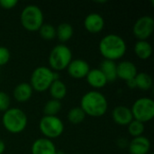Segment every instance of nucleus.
Listing matches in <instances>:
<instances>
[{
	"label": "nucleus",
	"mask_w": 154,
	"mask_h": 154,
	"mask_svg": "<svg viewBox=\"0 0 154 154\" xmlns=\"http://www.w3.org/2000/svg\"><path fill=\"white\" fill-rule=\"evenodd\" d=\"M99 51L105 60L116 61L126 52V42L118 34L110 33L104 36L99 42Z\"/></svg>",
	"instance_id": "f257e3e1"
},
{
	"label": "nucleus",
	"mask_w": 154,
	"mask_h": 154,
	"mask_svg": "<svg viewBox=\"0 0 154 154\" xmlns=\"http://www.w3.org/2000/svg\"><path fill=\"white\" fill-rule=\"evenodd\" d=\"M80 107L86 116L100 117L106 113L108 103L102 93L97 90H91L84 94L81 97Z\"/></svg>",
	"instance_id": "f03ea898"
},
{
	"label": "nucleus",
	"mask_w": 154,
	"mask_h": 154,
	"mask_svg": "<svg viewBox=\"0 0 154 154\" xmlns=\"http://www.w3.org/2000/svg\"><path fill=\"white\" fill-rule=\"evenodd\" d=\"M2 123L7 132L11 134H20L26 128L28 119L23 110L12 107L4 112Z\"/></svg>",
	"instance_id": "7ed1b4c3"
},
{
	"label": "nucleus",
	"mask_w": 154,
	"mask_h": 154,
	"mask_svg": "<svg viewBox=\"0 0 154 154\" xmlns=\"http://www.w3.org/2000/svg\"><path fill=\"white\" fill-rule=\"evenodd\" d=\"M20 21L29 32H37L43 24V13L36 5H28L21 12Z\"/></svg>",
	"instance_id": "20e7f679"
},
{
	"label": "nucleus",
	"mask_w": 154,
	"mask_h": 154,
	"mask_svg": "<svg viewBox=\"0 0 154 154\" xmlns=\"http://www.w3.org/2000/svg\"><path fill=\"white\" fill-rule=\"evenodd\" d=\"M72 60L71 50L65 44H58L52 48L49 55V64L51 69L54 71H60L69 66Z\"/></svg>",
	"instance_id": "39448f33"
},
{
	"label": "nucleus",
	"mask_w": 154,
	"mask_h": 154,
	"mask_svg": "<svg viewBox=\"0 0 154 154\" xmlns=\"http://www.w3.org/2000/svg\"><path fill=\"white\" fill-rule=\"evenodd\" d=\"M54 80V71L48 67L40 66L32 72L29 84L32 89L38 92H43L49 89Z\"/></svg>",
	"instance_id": "423d86ee"
},
{
	"label": "nucleus",
	"mask_w": 154,
	"mask_h": 154,
	"mask_svg": "<svg viewBox=\"0 0 154 154\" xmlns=\"http://www.w3.org/2000/svg\"><path fill=\"white\" fill-rule=\"evenodd\" d=\"M133 117L142 123L151 121L154 117V102L150 97H141L134 101L131 108Z\"/></svg>",
	"instance_id": "0eeeda50"
},
{
	"label": "nucleus",
	"mask_w": 154,
	"mask_h": 154,
	"mask_svg": "<svg viewBox=\"0 0 154 154\" xmlns=\"http://www.w3.org/2000/svg\"><path fill=\"white\" fill-rule=\"evenodd\" d=\"M41 133L47 139H55L60 137L64 131V124L60 118L56 116H44L39 123Z\"/></svg>",
	"instance_id": "6e6552de"
},
{
	"label": "nucleus",
	"mask_w": 154,
	"mask_h": 154,
	"mask_svg": "<svg viewBox=\"0 0 154 154\" xmlns=\"http://www.w3.org/2000/svg\"><path fill=\"white\" fill-rule=\"evenodd\" d=\"M154 20L150 15H143L136 20L133 26V32L138 41H147L152 34Z\"/></svg>",
	"instance_id": "1a4fd4ad"
},
{
	"label": "nucleus",
	"mask_w": 154,
	"mask_h": 154,
	"mask_svg": "<svg viewBox=\"0 0 154 154\" xmlns=\"http://www.w3.org/2000/svg\"><path fill=\"white\" fill-rule=\"evenodd\" d=\"M67 69L69 75L71 78L79 79L86 78L88 71L90 70V67L86 60L81 59H76L70 61V63L67 67Z\"/></svg>",
	"instance_id": "9d476101"
},
{
	"label": "nucleus",
	"mask_w": 154,
	"mask_h": 154,
	"mask_svg": "<svg viewBox=\"0 0 154 154\" xmlns=\"http://www.w3.org/2000/svg\"><path fill=\"white\" fill-rule=\"evenodd\" d=\"M105 26V20L103 16L97 13H91L88 14L84 20L85 29L91 33L100 32Z\"/></svg>",
	"instance_id": "9b49d317"
},
{
	"label": "nucleus",
	"mask_w": 154,
	"mask_h": 154,
	"mask_svg": "<svg viewBox=\"0 0 154 154\" xmlns=\"http://www.w3.org/2000/svg\"><path fill=\"white\" fill-rule=\"evenodd\" d=\"M31 152L32 154H56L57 149L51 140L39 138L32 144Z\"/></svg>",
	"instance_id": "f8f14e48"
},
{
	"label": "nucleus",
	"mask_w": 154,
	"mask_h": 154,
	"mask_svg": "<svg viewBox=\"0 0 154 154\" xmlns=\"http://www.w3.org/2000/svg\"><path fill=\"white\" fill-rule=\"evenodd\" d=\"M112 117L114 122L119 125H128L134 120L131 108L125 106H116L112 112Z\"/></svg>",
	"instance_id": "ddd939ff"
},
{
	"label": "nucleus",
	"mask_w": 154,
	"mask_h": 154,
	"mask_svg": "<svg viewBox=\"0 0 154 154\" xmlns=\"http://www.w3.org/2000/svg\"><path fill=\"white\" fill-rule=\"evenodd\" d=\"M130 154H148L151 149V142L145 136L134 137L129 143Z\"/></svg>",
	"instance_id": "4468645a"
},
{
	"label": "nucleus",
	"mask_w": 154,
	"mask_h": 154,
	"mask_svg": "<svg viewBox=\"0 0 154 154\" xmlns=\"http://www.w3.org/2000/svg\"><path fill=\"white\" fill-rule=\"evenodd\" d=\"M116 72H117V78L125 81L134 79L138 73L135 64L129 60H124L118 63L116 68Z\"/></svg>",
	"instance_id": "2eb2a0df"
},
{
	"label": "nucleus",
	"mask_w": 154,
	"mask_h": 154,
	"mask_svg": "<svg viewBox=\"0 0 154 154\" xmlns=\"http://www.w3.org/2000/svg\"><path fill=\"white\" fill-rule=\"evenodd\" d=\"M86 79H87V82L92 88H97V89L102 88L107 84L106 77L104 76V74L101 72L99 69H90L88 75L86 76Z\"/></svg>",
	"instance_id": "dca6fc26"
},
{
	"label": "nucleus",
	"mask_w": 154,
	"mask_h": 154,
	"mask_svg": "<svg viewBox=\"0 0 154 154\" xmlns=\"http://www.w3.org/2000/svg\"><path fill=\"white\" fill-rule=\"evenodd\" d=\"M32 91L33 89L29 83L22 82L14 88L13 95L16 101L20 103H24L32 97Z\"/></svg>",
	"instance_id": "f3484780"
},
{
	"label": "nucleus",
	"mask_w": 154,
	"mask_h": 154,
	"mask_svg": "<svg viewBox=\"0 0 154 154\" xmlns=\"http://www.w3.org/2000/svg\"><path fill=\"white\" fill-rule=\"evenodd\" d=\"M117 64L116 61L104 60L100 64V70L104 74V76L106 79L107 83L108 82H114L117 79V72H116Z\"/></svg>",
	"instance_id": "a211bd4d"
},
{
	"label": "nucleus",
	"mask_w": 154,
	"mask_h": 154,
	"mask_svg": "<svg viewBox=\"0 0 154 154\" xmlns=\"http://www.w3.org/2000/svg\"><path fill=\"white\" fill-rule=\"evenodd\" d=\"M49 90L52 99H56L59 101L64 98L67 95V87L65 83L60 79L54 80L49 88Z\"/></svg>",
	"instance_id": "6ab92c4d"
},
{
	"label": "nucleus",
	"mask_w": 154,
	"mask_h": 154,
	"mask_svg": "<svg viewBox=\"0 0 154 154\" xmlns=\"http://www.w3.org/2000/svg\"><path fill=\"white\" fill-rule=\"evenodd\" d=\"M134 53L141 60H148L152 54V47L147 41H137L134 45Z\"/></svg>",
	"instance_id": "aec40b11"
},
{
	"label": "nucleus",
	"mask_w": 154,
	"mask_h": 154,
	"mask_svg": "<svg viewBox=\"0 0 154 154\" xmlns=\"http://www.w3.org/2000/svg\"><path fill=\"white\" fill-rule=\"evenodd\" d=\"M74 30L71 24L68 23H61L56 28V37L61 42H66L73 36Z\"/></svg>",
	"instance_id": "412c9836"
},
{
	"label": "nucleus",
	"mask_w": 154,
	"mask_h": 154,
	"mask_svg": "<svg viewBox=\"0 0 154 154\" xmlns=\"http://www.w3.org/2000/svg\"><path fill=\"white\" fill-rule=\"evenodd\" d=\"M136 88L141 90H149L152 87V77L145 72H138L134 78Z\"/></svg>",
	"instance_id": "4be33fe9"
},
{
	"label": "nucleus",
	"mask_w": 154,
	"mask_h": 154,
	"mask_svg": "<svg viewBox=\"0 0 154 154\" xmlns=\"http://www.w3.org/2000/svg\"><path fill=\"white\" fill-rule=\"evenodd\" d=\"M85 112L81 109L80 106L72 107L68 113V119L72 125H79L86 118Z\"/></svg>",
	"instance_id": "5701e85b"
},
{
	"label": "nucleus",
	"mask_w": 154,
	"mask_h": 154,
	"mask_svg": "<svg viewBox=\"0 0 154 154\" xmlns=\"http://www.w3.org/2000/svg\"><path fill=\"white\" fill-rule=\"evenodd\" d=\"M61 110V103L56 99H51L47 101V103L43 106L44 116H56L57 114Z\"/></svg>",
	"instance_id": "b1692460"
},
{
	"label": "nucleus",
	"mask_w": 154,
	"mask_h": 154,
	"mask_svg": "<svg viewBox=\"0 0 154 154\" xmlns=\"http://www.w3.org/2000/svg\"><path fill=\"white\" fill-rule=\"evenodd\" d=\"M40 35L42 39L51 41L56 37V28L50 23H43L39 29Z\"/></svg>",
	"instance_id": "393cba45"
},
{
	"label": "nucleus",
	"mask_w": 154,
	"mask_h": 154,
	"mask_svg": "<svg viewBox=\"0 0 154 154\" xmlns=\"http://www.w3.org/2000/svg\"><path fill=\"white\" fill-rule=\"evenodd\" d=\"M128 132L131 136L138 137L143 135L144 132V124L142 122H139L137 120H133L129 125H128Z\"/></svg>",
	"instance_id": "a878e982"
},
{
	"label": "nucleus",
	"mask_w": 154,
	"mask_h": 154,
	"mask_svg": "<svg viewBox=\"0 0 154 154\" xmlns=\"http://www.w3.org/2000/svg\"><path fill=\"white\" fill-rule=\"evenodd\" d=\"M10 97L8 96L7 93L4 91H0V111L1 112H5L10 108Z\"/></svg>",
	"instance_id": "bb28decb"
},
{
	"label": "nucleus",
	"mask_w": 154,
	"mask_h": 154,
	"mask_svg": "<svg viewBox=\"0 0 154 154\" xmlns=\"http://www.w3.org/2000/svg\"><path fill=\"white\" fill-rule=\"evenodd\" d=\"M10 51L4 46H0V66H4L10 60Z\"/></svg>",
	"instance_id": "cd10ccee"
},
{
	"label": "nucleus",
	"mask_w": 154,
	"mask_h": 154,
	"mask_svg": "<svg viewBox=\"0 0 154 154\" xmlns=\"http://www.w3.org/2000/svg\"><path fill=\"white\" fill-rule=\"evenodd\" d=\"M18 4L17 0H0V6L3 9H13Z\"/></svg>",
	"instance_id": "c85d7f7f"
},
{
	"label": "nucleus",
	"mask_w": 154,
	"mask_h": 154,
	"mask_svg": "<svg viewBox=\"0 0 154 154\" xmlns=\"http://www.w3.org/2000/svg\"><path fill=\"white\" fill-rule=\"evenodd\" d=\"M126 84H127V86H128L130 88H136V83H135L134 79H130V80H127V81H126Z\"/></svg>",
	"instance_id": "c756f323"
},
{
	"label": "nucleus",
	"mask_w": 154,
	"mask_h": 154,
	"mask_svg": "<svg viewBox=\"0 0 154 154\" xmlns=\"http://www.w3.org/2000/svg\"><path fill=\"white\" fill-rule=\"evenodd\" d=\"M5 150V143L0 139V154L4 153Z\"/></svg>",
	"instance_id": "7c9ffc66"
},
{
	"label": "nucleus",
	"mask_w": 154,
	"mask_h": 154,
	"mask_svg": "<svg viewBox=\"0 0 154 154\" xmlns=\"http://www.w3.org/2000/svg\"><path fill=\"white\" fill-rule=\"evenodd\" d=\"M56 154H66L63 151H57V152H56Z\"/></svg>",
	"instance_id": "2f4dec72"
},
{
	"label": "nucleus",
	"mask_w": 154,
	"mask_h": 154,
	"mask_svg": "<svg viewBox=\"0 0 154 154\" xmlns=\"http://www.w3.org/2000/svg\"><path fill=\"white\" fill-rule=\"evenodd\" d=\"M150 154H153V153H150Z\"/></svg>",
	"instance_id": "473e14b6"
}]
</instances>
